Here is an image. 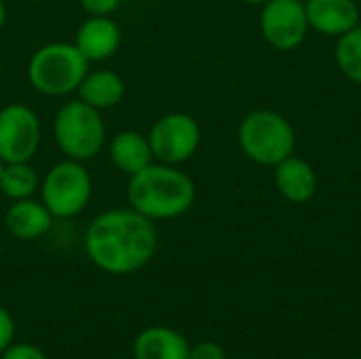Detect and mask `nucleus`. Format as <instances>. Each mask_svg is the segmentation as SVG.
<instances>
[{
	"label": "nucleus",
	"mask_w": 361,
	"mask_h": 359,
	"mask_svg": "<svg viewBox=\"0 0 361 359\" xmlns=\"http://www.w3.org/2000/svg\"><path fill=\"white\" fill-rule=\"evenodd\" d=\"M159 248L157 222L133 207H110L99 212L85 229L82 250L89 262L114 277L146 269Z\"/></svg>",
	"instance_id": "1"
},
{
	"label": "nucleus",
	"mask_w": 361,
	"mask_h": 359,
	"mask_svg": "<svg viewBox=\"0 0 361 359\" xmlns=\"http://www.w3.org/2000/svg\"><path fill=\"white\" fill-rule=\"evenodd\" d=\"M197 199L192 178L180 165L152 161L127 180V205L152 222L184 216Z\"/></svg>",
	"instance_id": "2"
},
{
	"label": "nucleus",
	"mask_w": 361,
	"mask_h": 359,
	"mask_svg": "<svg viewBox=\"0 0 361 359\" xmlns=\"http://www.w3.org/2000/svg\"><path fill=\"white\" fill-rule=\"evenodd\" d=\"M89 61L80 55L74 42L53 40L38 47L25 66L27 85L42 97L68 99L76 95L82 78L89 72Z\"/></svg>",
	"instance_id": "3"
},
{
	"label": "nucleus",
	"mask_w": 361,
	"mask_h": 359,
	"mask_svg": "<svg viewBox=\"0 0 361 359\" xmlns=\"http://www.w3.org/2000/svg\"><path fill=\"white\" fill-rule=\"evenodd\" d=\"M51 133L57 150L66 159L89 163L106 150L108 129L104 112L85 104L78 97L66 99L53 114Z\"/></svg>",
	"instance_id": "4"
},
{
	"label": "nucleus",
	"mask_w": 361,
	"mask_h": 359,
	"mask_svg": "<svg viewBox=\"0 0 361 359\" xmlns=\"http://www.w3.org/2000/svg\"><path fill=\"white\" fill-rule=\"evenodd\" d=\"M38 199L55 220L80 216L93 199V176L87 163L66 157L53 163L40 178Z\"/></svg>",
	"instance_id": "5"
},
{
	"label": "nucleus",
	"mask_w": 361,
	"mask_h": 359,
	"mask_svg": "<svg viewBox=\"0 0 361 359\" xmlns=\"http://www.w3.org/2000/svg\"><path fill=\"white\" fill-rule=\"evenodd\" d=\"M241 150L258 165H277L292 157L296 135L290 121L273 110L250 112L237 131Z\"/></svg>",
	"instance_id": "6"
},
{
	"label": "nucleus",
	"mask_w": 361,
	"mask_h": 359,
	"mask_svg": "<svg viewBox=\"0 0 361 359\" xmlns=\"http://www.w3.org/2000/svg\"><path fill=\"white\" fill-rule=\"evenodd\" d=\"M42 146V121L38 112L23 102L0 106V161H34Z\"/></svg>",
	"instance_id": "7"
},
{
	"label": "nucleus",
	"mask_w": 361,
	"mask_h": 359,
	"mask_svg": "<svg viewBox=\"0 0 361 359\" xmlns=\"http://www.w3.org/2000/svg\"><path fill=\"white\" fill-rule=\"evenodd\" d=\"M146 135L154 161L167 165L190 161L201 146V127L197 118L186 112H167L159 116Z\"/></svg>",
	"instance_id": "8"
},
{
	"label": "nucleus",
	"mask_w": 361,
	"mask_h": 359,
	"mask_svg": "<svg viewBox=\"0 0 361 359\" xmlns=\"http://www.w3.org/2000/svg\"><path fill=\"white\" fill-rule=\"evenodd\" d=\"M309 19L300 0H269L260 15V30L264 40L279 49L292 51L307 36Z\"/></svg>",
	"instance_id": "9"
},
{
	"label": "nucleus",
	"mask_w": 361,
	"mask_h": 359,
	"mask_svg": "<svg viewBox=\"0 0 361 359\" xmlns=\"http://www.w3.org/2000/svg\"><path fill=\"white\" fill-rule=\"evenodd\" d=\"M72 42L89 63H102L118 53L123 32L112 17H87L76 28Z\"/></svg>",
	"instance_id": "10"
},
{
	"label": "nucleus",
	"mask_w": 361,
	"mask_h": 359,
	"mask_svg": "<svg viewBox=\"0 0 361 359\" xmlns=\"http://www.w3.org/2000/svg\"><path fill=\"white\" fill-rule=\"evenodd\" d=\"M2 222L13 239L27 243V241L42 239L53 229L55 218L38 197H32V199L11 201Z\"/></svg>",
	"instance_id": "11"
},
{
	"label": "nucleus",
	"mask_w": 361,
	"mask_h": 359,
	"mask_svg": "<svg viewBox=\"0 0 361 359\" xmlns=\"http://www.w3.org/2000/svg\"><path fill=\"white\" fill-rule=\"evenodd\" d=\"M106 152L112 167L125 174L127 178L142 171L154 161L148 135L135 129H123L110 135L106 144Z\"/></svg>",
	"instance_id": "12"
},
{
	"label": "nucleus",
	"mask_w": 361,
	"mask_h": 359,
	"mask_svg": "<svg viewBox=\"0 0 361 359\" xmlns=\"http://www.w3.org/2000/svg\"><path fill=\"white\" fill-rule=\"evenodd\" d=\"M305 8L309 25L326 36H343L360 21L355 0H309Z\"/></svg>",
	"instance_id": "13"
},
{
	"label": "nucleus",
	"mask_w": 361,
	"mask_h": 359,
	"mask_svg": "<svg viewBox=\"0 0 361 359\" xmlns=\"http://www.w3.org/2000/svg\"><path fill=\"white\" fill-rule=\"evenodd\" d=\"M190 343L169 326H148L133 341V359H188Z\"/></svg>",
	"instance_id": "14"
},
{
	"label": "nucleus",
	"mask_w": 361,
	"mask_h": 359,
	"mask_svg": "<svg viewBox=\"0 0 361 359\" xmlns=\"http://www.w3.org/2000/svg\"><path fill=\"white\" fill-rule=\"evenodd\" d=\"M125 93H127V85L118 72L108 68H97V70L89 68L87 76L82 78L76 91V97L93 106L95 110L106 112L116 108L125 99Z\"/></svg>",
	"instance_id": "15"
},
{
	"label": "nucleus",
	"mask_w": 361,
	"mask_h": 359,
	"mask_svg": "<svg viewBox=\"0 0 361 359\" xmlns=\"http://www.w3.org/2000/svg\"><path fill=\"white\" fill-rule=\"evenodd\" d=\"M275 184L288 201L307 203L317 190V176L307 161L288 157L275 165Z\"/></svg>",
	"instance_id": "16"
},
{
	"label": "nucleus",
	"mask_w": 361,
	"mask_h": 359,
	"mask_svg": "<svg viewBox=\"0 0 361 359\" xmlns=\"http://www.w3.org/2000/svg\"><path fill=\"white\" fill-rule=\"evenodd\" d=\"M40 174L32 165V161L21 163H4L0 174V195L8 201H21L38 197L40 190Z\"/></svg>",
	"instance_id": "17"
},
{
	"label": "nucleus",
	"mask_w": 361,
	"mask_h": 359,
	"mask_svg": "<svg viewBox=\"0 0 361 359\" xmlns=\"http://www.w3.org/2000/svg\"><path fill=\"white\" fill-rule=\"evenodd\" d=\"M336 63L349 80L361 85V28L355 25L338 38Z\"/></svg>",
	"instance_id": "18"
},
{
	"label": "nucleus",
	"mask_w": 361,
	"mask_h": 359,
	"mask_svg": "<svg viewBox=\"0 0 361 359\" xmlns=\"http://www.w3.org/2000/svg\"><path fill=\"white\" fill-rule=\"evenodd\" d=\"M0 359H49L47 353L34 345V343H11L2 353H0Z\"/></svg>",
	"instance_id": "19"
},
{
	"label": "nucleus",
	"mask_w": 361,
	"mask_h": 359,
	"mask_svg": "<svg viewBox=\"0 0 361 359\" xmlns=\"http://www.w3.org/2000/svg\"><path fill=\"white\" fill-rule=\"evenodd\" d=\"M78 6L87 17H112L121 6V0H78Z\"/></svg>",
	"instance_id": "20"
},
{
	"label": "nucleus",
	"mask_w": 361,
	"mask_h": 359,
	"mask_svg": "<svg viewBox=\"0 0 361 359\" xmlns=\"http://www.w3.org/2000/svg\"><path fill=\"white\" fill-rule=\"evenodd\" d=\"M188 359H226V351L214 341H201L197 345H190Z\"/></svg>",
	"instance_id": "21"
},
{
	"label": "nucleus",
	"mask_w": 361,
	"mask_h": 359,
	"mask_svg": "<svg viewBox=\"0 0 361 359\" xmlns=\"http://www.w3.org/2000/svg\"><path fill=\"white\" fill-rule=\"evenodd\" d=\"M15 332H17V326H15L11 311L4 305H0V353L15 341Z\"/></svg>",
	"instance_id": "22"
},
{
	"label": "nucleus",
	"mask_w": 361,
	"mask_h": 359,
	"mask_svg": "<svg viewBox=\"0 0 361 359\" xmlns=\"http://www.w3.org/2000/svg\"><path fill=\"white\" fill-rule=\"evenodd\" d=\"M6 19H8V8H6L4 0H0V30L6 25Z\"/></svg>",
	"instance_id": "23"
},
{
	"label": "nucleus",
	"mask_w": 361,
	"mask_h": 359,
	"mask_svg": "<svg viewBox=\"0 0 361 359\" xmlns=\"http://www.w3.org/2000/svg\"><path fill=\"white\" fill-rule=\"evenodd\" d=\"M241 2H247V4H262V2H269V0H241Z\"/></svg>",
	"instance_id": "24"
},
{
	"label": "nucleus",
	"mask_w": 361,
	"mask_h": 359,
	"mask_svg": "<svg viewBox=\"0 0 361 359\" xmlns=\"http://www.w3.org/2000/svg\"><path fill=\"white\" fill-rule=\"evenodd\" d=\"M2 167H4V163H2V161H0V174H2Z\"/></svg>",
	"instance_id": "25"
}]
</instances>
